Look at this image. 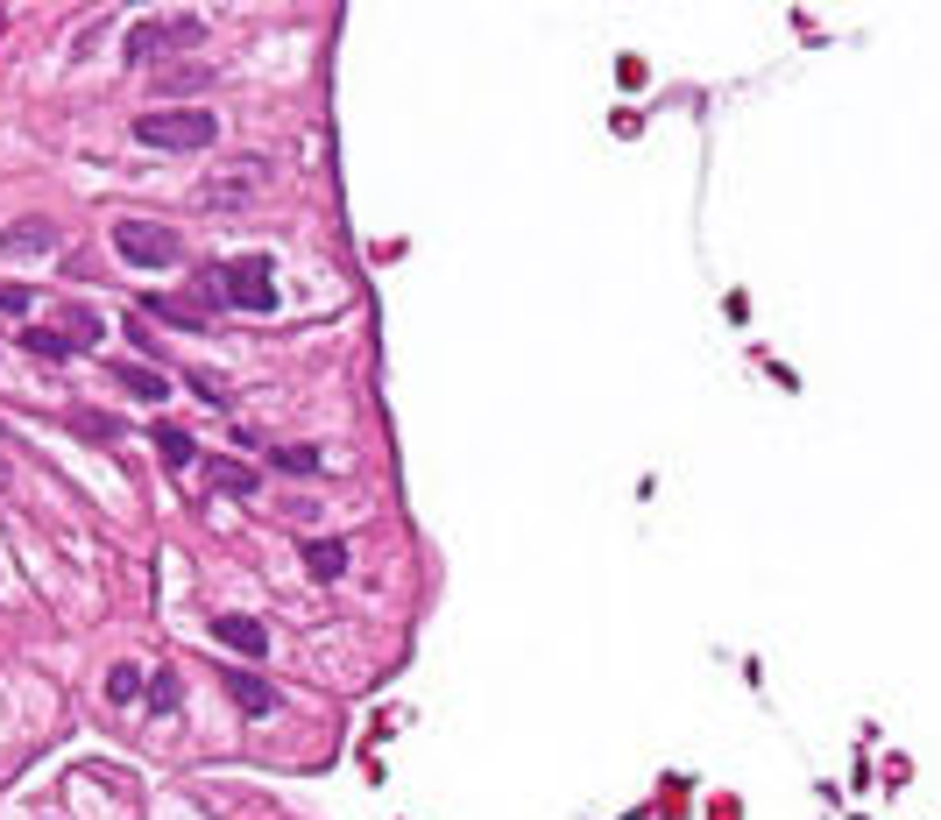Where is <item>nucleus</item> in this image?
I'll list each match as a JSON object with an SVG mask.
<instances>
[{
    "mask_svg": "<svg viewBox=\"0 0 941 820\" xmlns=\"http://www.w3.org/2000/svg\"><path fill=\"white\" fill-rule=\"evenodd\" d=\"M220 135V121L205 107H149L134 114V142L142 148H205Z\"/></svg>",
    "mask_w": 941,
    "mask_h": 820,
    "instance_id": "1",
    "label": "nucleus"
},
{
    "mask_svg": "<svg viewBox=\"0 0 941 820\" xmlns=\"http://www.w3.org/2000/svg\"><path fill=\"white\" fill-rule=\"evenodd\" d=\"M199 43H205L199 14H149V22L128 28V64H163V57L199 50Z\"/></svg>",
    "mask_w": 941,
    "mask_h": 820,
    "instance_id": "2",
    "label": "nucleus"
},
{
    "mask_svg": "<svg viewBox=\"0 0 941 820\" xmlns=\"http://www.w3.org/2000/svg\"><path fill=\"white\" fill-rule=\"evenodd\" d=\"M114 255H121L128 270H170V262L185 255V241H177V227H163V219H114Z\"/></svg>",
    "mask_w": 941,
    "mask_h": 820,
    "instance_id": "3",
    "label": "nucleus"
},
{
    "mask_svg": "<svg viewBox=\"0 0 941 820\" xmlns=\"http://www.w3.org/2000/svg\"><path fill=\"white\" fill-rule=\"evenodd\" d=\"M213 290L227 297L234 311H262V319H269V311H277V270H269L262 255L220 262V270H213Z\"/></svg>",
    "mask_w": 941,
    "mask_h": 820,
    "instance_id": "4",
    "label": "nucleus"
},
{
    "mask_svg": "<svg viewBox=\"0 0 941 820\" xmlns=\"http://www.w3.org/2000/svg\"><path fill=\"white\" fill-rule=\"evenodd\" d=\"M205 630H213L227 651H242V658H269V630H262L256 616H213Z\"/></svg>",
    "mask_w": 941,
    "mask_h": 820,
    "instance_id": "5",
    "label": "nucleus"
},
{
    "mask_svg": "<svg viewBox=\"0 0 941 820\" xmlns=\"http://www.w3.org/2000/svg\"><path fill=\"white\" fill-rule=\"evenodd\" d=\"M220 686H227V700H234L242 714H277V686H269V679L234 673V665H227V673H220Z\"/></svg>",
    "mask_w": 941,
    "mask_h": 820,
    "instance_id": "6",
    "label": "nucleus"
},
{
    "mask_svg": "<svg viewBox=\"0 0 941 820\" xmlns=\"http://www.w3.org/2000/svg\"><path fill=\"white\" fill-rule=\"evenodd\" d=\"M0 248H8V255H50L57 219H14V227H0Z\"/></svg>",
    "mask_w": 941,
    "mask_h": 820,
    "instance_id": "7",
    "label": "nucleus"
},
{
    "mask_svg": "<svg viewBox=\"0 0 941 820\" xmlns=\"http://www.w3.org/2000/svg\"><path fill=\"white\" fill-rule=\"evenodd\" d=\"M205 488H220V496H256L262 488V474L256 467H242V460H220V453H205Z\"/></svg>",
    "mask_w": 941,
    "mask_h": 820,
    "instance_id": "8",
    "label": "nucleus"
},
{
    "mask_svg": "<svg viewBox=\"0 0 941 820\" xmlns=\"http://www.w3.org/2000/svg\"><path fill=\"white\" fill-rule=\"evenodd\" d=\"M114 382H128L134 404H163V396H170V382H163L156 361H114Z\"/></svg>",
    "mask_w": 941,
    "mask_h": 820,
    "instance_id": "9",
    "label": "nucleus"
},
{
    "mask_svg": "<svg viewBox=\"0 0 941 820\" xmlns=\"http://www.w3.org/2000/svg\"><path fill=\"white\" fill-rule=\"evenodd\" d=\"M297 559H305L311 580H340V573H348V545H340V538H305Z\"/></svg>",
    "mask_w": 941,
    "mask_h": 820,
    "instance_id": "10",
    "label": "nucleus"
},
{
    "mask_svg": "<svg viewBox=\"0 0 941 820\" xmlns=\"http://www.w3.org/2000/svg\"><path fill=\"white\" fill-rule=\"evenodd\" d=\"M142 319H170V325H185V333H205V311L185 305V297H149Z\"/></svg>",
    "mask_w": 941,
    "mask_h": 820,
    "instance_id": "11",
    "label": "nucleus"
},
{
    "mask_svg": "<svg viewBox=\"0 0 941 820\" xmlns=\"http://www.w3.org/2000/svg\"><path fill=\"white\" fill-rule=\"evenodd\" d=\"M156 453H163V467H170V474H185L191 460H199V445H191V431H177V425H156Z\"/></svg>",
    "mask_w": 941,
    "mask_h": 820,
    "instance_id": "12",
    "label": "nucleus"
},
{
    "mask_svg": "<svg viewBox=\"0 0 941 820\" xmlns=\"http://www.w3.org/2000/svg\"><path fill=\"white\" fill-rule=\"evenodd\" d=\"M22 347H28V354H43V361H71V354H79V340H71V333H50V325H28Z\"/></svg>",
    "mask_w": 941,
    "mask_h": 820,
    "instance_id": "13",
    "label": "nucleus"
},
{
    "mask_svg": "<svg viewBox=\"0 0 941 820\" xmlns=\"http://www.w3.org/2000/svg\"><path fill=\"white\" fill-rule=\"evenodd\" d=\"M262 460L277 474H319V445H262Z\"/></svg>",
    "mask_w": 941,
    "mask_h": 820,
    "instance_id": "14",
    "label": "nucleus"
},
{
    "mask_svg": "<svg viewBox=\"0 0 941 820\" xmlns=\"http://www.w3.org/2000/svg\"><path fill=\"white\" fill-rule=\"evenodd\" d=\"M107 700H114V708H134V700H142V665H114V673H107Z\"/></svg>",
    "mask_w": 941,
    "mask_h": 820,
    "instance_id": "15",
    "label": "nucleus"
},
{
    "mask_svg": "<svg viewBox=\"0 0 941 820\" xmlns=\"http://www.w3.org/2000/svg\"><path fill=\"white\" fill-rule=\"evenodd\" d=\"M64 333L79 340V354H85V347H93L99 333H107V325H99V311H85V305H64Z\"/></svg>",
    "mask_w": 941,
    "mask_h": 820,
    "instance_id": "16",
    "label": "nucleus"
},
{
    "mask_svg": "<svg viewBox=\"0 0 941 820\" xmlns=\"http://www.w3.org/2000/svg\"><path fill=\"white\" fill-rule=\"evenodd\" d=\"M191 396H199V404H213V411H227V404H234V390L213 376V368H191Z\"/></svg>",
    "mask_w": 941,
    "mask_h": 820,
    "instance_id": "17",
    "label": "nucleus"
},
{
    "mask_svg": "<svg viewBox=\"0 0 941 820\" xmlns=\"http://www.w3.org/2000/svg\"><path fill=\"white\" fill-rule=\"evenodd\" d=\"M71 431H79V439H121V425H114L107 411H71Z\"/></svg>",
    "mask_w": 941,
    "mask_h": 820,
    "instance_id": "18",
    "label": "nucleus"
},
{
    "mask_svg": "<svg viewBox=\"0 0 941 820\" xmlns=\"http://www.w3.org/2000/svg\"><path fill=\"white\" fill-rule=\"evenodd\" d=\"M177 700H185L177 673H156V679H149V708H156V714H177Z\"/></svg>",
    "mask_w": 941,
    "mask_h": 820,
    "instance_id": "19",
    "label": "nucleus"
},
{
    "mask_svg": "<svg viewBox=\"0 0 941 820\" xmlns=\"http://www.w3.org/2000/svg\"><path fill=\"white\" fill-rule=\"evenodd\" d=\"M213 79V71H170V79H163V93H191V85H205Z\"/></svg>",
    "mask_w": 941,
    "mask_h": 820,
    "instance_id": "20",
    "label": "nucleus"
},
{
    "mask_svg": "<svg viewBox=\"0 0 941 820\" xmlns=\"http://www.w3.org/2000/svg\"><path fill=\"white\" fill-rule=\"evenodd\" d=\"M28 305V290H22V283H0V311H22Z\"/></svg>",
    "mask_w": 941,
    "mask_h": 820,
    "instance_id": "21",
    "label": "nucleus"
},
{
    "mask_svg": "<svg viewBox=\"0 0 941 820\" xmlns=\"http://www.w3.org/2000/svg\"><path fill=\"white\" fill-rule=\"evenodd\" d=\"M0 439H8V431H0Z\"/></svg>",
    "mask_w": 941,
    "mask_h": 820,
    "instance_id": "22",
    "label": "nucleus"
}]
</instances>
